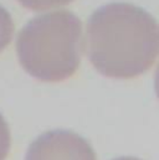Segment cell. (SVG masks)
Listing matches in <instances>:
<instances>
[{"instance_id": "1", "label": "cell", "mask_w": 159, "mask_h": 160, "mask_svg": "<svg viewBox=\"0 0 159 160\" xmlns=\"http://www.w3.org/2000/svg\"><path fill=\"white\" fill-rule=\"evenodd\" d=\"M83 51L97 72L131 80L149 71L159 52V29L144 9L113 2L96 10L87 21Z\"/></svg>"}, {"instance_id": "2", "label": "cell", "mask_w": 159, "mask_h": 160, "mask_svg": "<svg viewBox=\"0 0 159 160\" xmlns=\"http://www.w3.org/2000/svg\"><path fill=\"white\" fill-rule=\"evenodd\" d=\"M83 52L82 24L79 18L60 10L31 19L16 38L21 67L42 82H62L79 70Z\"/></svg>"}, {"instance_id": "3", "label": "cell", "mask_w": 159, "mask_h": 160, "mask_svg": "<svg viewBox=\"0 0 159 160\" xmlns=\"http://www.w3.org/2000/svg\"><path fill=\"white\" fill-rule=\"evenodd\" d=\"M24 160H97V155L79 133L57 128L36 137L28 147Z\"/></svg>"}, {"instance_id": "4", "label": "cell", "mask_w": 159, "mask_h": 160, "mask_svg": "<svg viewBox=\"0 0 159 160\" xmlns=\"http://www.w3.org/2000/svg\"><path fill=\"white\" fill-rule=\"evenodd\" d=\"M15 31L14 21L10 14L0 6V52H3L13 40Z\"/></svg>"}, {"instance_id": "5", "label": "cell", "mask_w": 159, "mask_h": 160, "mask_svg": "<svg viewBox=\"0 0 159 160\" xmlns=\"http://www.w3.org/2000/svg\"><path fill=\"white\" fill-rule=\"evenodd\" d=\"M18 1L26 9L35 11H44L67 5L74 0H18Z\"/></svg>"}, {"instance_id": "6", "label": "cell", "mask_w": 159, "mask_h": 160, "mask_svg": "<svg viewBox=\"0 0 159 160\" xmlns=\"http://www.w3.org/2000/svg\"><path fill=\"white\" fill-rule=\"evenodd\" d=\"M11 148V132L8 122L0 114V160L8 158Z\"/></svg>"}, {"instance_id": "7", "label": "cell", "mask_w": 159, "mask_h": 160, "mask_svg": "<svg viewBox=\"0 0 159 160\" xmlns=\"http://www.w3.org/2000/svg\"><path fill=\"white\" fill-rule=\"evenodd\" d=\"M112 160H141L139 158H136V157H118V158H115Z\"/></svg>"}]
</instances>
